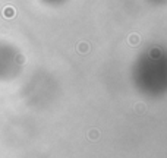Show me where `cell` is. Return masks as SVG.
<instances>
[{
  "label": "cell",
  "mask_w": 167,
  "mask_h": 158,
  "mask_svg": "<svg viewBox=\"0 0 167 158\" xmlns=\"http://www.w3.org/2000/svg\"><path fill=\"white\" fill-rule=\"evenodd\" d=\"M3 16H5V18H7V19L13 18V16H15V9H13V7H11V6L5 7V9H3Z\"/></svg>",
  "instance_id": "obj_1"
},
{
  "label": "cell",
  "mask_w": 167,
  "mask_h": 158,
  "mask_svg": "<svg viewBox=\"0 0 167 158\" xmlns=\"http://www.w3.org/2000/svg\"><path fill=\"white\" fill-rule=\"evenodd\" d=\"M78 51L79 53H82V54H85V53H88L89 51V46L88 44H87V43H79L78 44Z\"/></svg>",
  "instance_id": "obj_2"
},
{
  "label": "cell",
  "mask_w": 167,
  "mask_h": 158,
  "mask_svg": "<svg viewBox=\"0 0 167 158\" xmlns=\"http://www.w3.org/2000/svg\"><path fill=\"white\" fill-rule=\"evenodd\" d=\"M129 43H131L132 46L138 44V43H139V35H138V34H132V35L129 37Z\"/></svg>",
  "instance_id": "obj_3"
}]
</instances>
